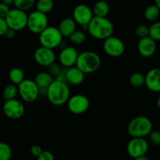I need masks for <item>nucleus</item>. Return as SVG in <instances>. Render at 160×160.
<instances>
[{
  "label": "nucleus",
  "mask_w": 160,
  "mask_h": 160,
  "mask_svg": "<svg viewBox=\"0 0 160 160\" xmlns=\"http://www.w3.org/2000/svg\"><path fill=\"white\" fill-rule=\"evenodd\" d=\"M87 29L92 38L98 40H105L112 35L114 26L112 21L106 17H93Z\"/></svg>",
  "instance_id": "f257e3e1"
},
{
  "label": "nucleus",
  "mask_w": 160,
  "mask_h": 160,
  "mask_svg": "<svg viewBox=\"0 0 160 160\" xmlns=\"http://www.w3.org/2000/svg\"><path fill=\"white\" fill-rule=\"evenodd\" d=\"M46 97L53 106H59L67 102L70 97V91L67 83L54 80L48 88Z\"/></svg>",
  "instance_id": "f03ea898"
},
{
  "label": "nucleus",
  "mask_w": 160,
  "mask_h": 160,
  "mask_svg": "<svg viewBox=\"0 0 160 160\" xmlns=\"http://www.w3.org/2000/svg\"><path fill=\"white\" fill-rule=\"evenodd\" d=\"M101 63V58L97 53L92 51H85L78 55L75 67L86 74L98 70Z\"/></svg>",
  "instance_id": "7ed1b4c3"
},
{
  "label": "nucleus",
  "mask_w": 160,
  "mask_h": 160,
  "mask_svg": "<svg viewBox=\"0 0 160 160\" xmlns=\"http://www.w3.org/2000/svg\"><path fill=\"white\" fill-rule=\"evenodd\" d=\"M128 133L132 138H144L149 135L152 131V123L146 117L140 116L134 117L128 125Z\"/></svg>",
  "instance_id": "20e7f679"
},
{
  "label": "nucleus",
  "mask_w": 160,
  "mask_h": 160,
  "mask_svg": "<svg viewBox=\"0 0 160 160\" xmlns=\"http://www.w3.org/2000/svg\"><path fill=\"white\" fill-rule=\"evenodd\" d=\"M62 38L58 28L48 26L39 34V42L41 46L53 50L61 45Z\"/></svg>",
  "instance_id": "39448f33"
},
{
  "label": "nucleus",
  "mask_w": 160,
  "mask_h": 160,
  "mask_svg": "<svg viewBox=\"0 0 160 160\" xmlns=\"http://www.w3.org/2000/svg\"><path fill=\"white\" fill-rule=\"evenodd\" d=\"M48 20L47 15L35 10L28 15L27 28L31 32L40 34L47 27H48Z\"/></svg>",
  "instance_id": "423d86ee"
},
{
  "label": "nucleus",
  "mask_w": 160,
  "mask_h": 160,
  "mask_svg": "<svg viewBox=\"0 0 160 160\" xmlns=\"http://www.w3.org/2000/svg\"><path fill=\"white\" fill-rule=\"evenodd\" d=\"M18 94L26 102H33L39 96V89L34 81L24 79L18 84Z\"/></svg>",
  "instance_id": "0eeeda50"
},
{
  "label": "nucleus",
  "mask_w": 160,
  "mask_h": 160,
  "mask_svg": "<svg viewBox=\"0 0 160 160\" xmlns=\"http://www.w3.org/2000/svg\"><path fill=\"white\" fill-rule=\"evenodd\" d=\"M8 28L13 31H21L27 28L28 23V14L24 11L17 9H10L5 18Z\"/></svg>",
  "instance_id": "6e6552de"
},
{
  "label": "nucleus",
  "mask_w": 160,
  "mask_h": 160,
  "mask_svg": "<svg viewBox=\"0 0 160 160\" xmlns=\"http://www.w3.org/2000/svg\"><path fill=\"white\" fill-rule=\"evenodd\" d=\"M103 50L111 57H120L125 52V45L123 41L115 36H111L105 39L103 42Z\"/></svg>",
  "instance_id": "1a4fd4ad"
},
{
  "label": "nucleus",
  "mask_w": 160,
  "mask_h": 160,
  "mask_svg": "<svg viewBox=\"0 0 160 160\" xmlns=\"http://www.w3.org/2000/svg\"><path fill=\"white\" fill-rule=\"evenodd\" d=\"M67 103L70 112L75 115L84 113L87 112L90 106V102L88 97L80 94L70 97Z\"/></svg>",
  "instance_id": "9d476101"
},
{
  "label": "nucleus",
  "mask_w": 160,
  "mask_h": 160,
  "mask_svg": "<svg viewBox=\"0 0 160 160\" xmlns=\"http://www.w3.org/2000/svg\"><path fill=\"white\" fill-rule=\"evenodd\" d=\"M148 150V144L145 138H132L127 145V152L131 157L135 158L145 156Z\"/></svg>",
  "instance_id": "9b49d317"
},
{
  "label": "nucleus",
  "mask_w": 160,
  "mask_h": 160,
  "mask_svg": "<svg viewBox=\"0 0 160 160\" xmlns=\"http://www.w3.org/2000/svg\"><path fill=\"white\" fill-rule=\"evenodd\" d=\"M3 112L8 118L17 120L23 116L25 107L21 102L14 98L5 102L3 105Z\"/></svg>",
  "instance_id": "f8f14e48"
},
{
  "label": "nucleus",
  "mask_w": 160,
  "mask_h": 160,
  "mask_svg": "<svg viewBox=\"0 0 160 160\" xmlns=\"http://www.w3.org/2000/svg\"><path fill=\"white\" fill-rule=\"evenodd\" d=\"M93 17L92 9L85 4L78 5L73 11V19L77 24L86 28Z\"/></svg>",
  "instance_id": "ddd939ff"
},
{
  "label": "nucleus",
  "mask_w": 160,
  "mask_h": 160,
  "mask_svg": "<svg viewBox=\"0 0 160 160\" xmlns=\"http://www.w3.org/2000/svg\"><path fill=\"white\" fill-rule=\"evenodd\" d=\"M34 59L38 65L48 67L56 60V53L52 49L40 46L34 51Z\"/></svg>",
  "instance_id": "4468645a"
},
{
  "label": "nucleus",
  "mask_w": 160,
  "mask_h": 160,
  "mask_svg": "<svg viewBox=\"0 0 160 160\" xmlns=\"http://www.w3.org/2000/svg\"><path fill=\"white\" fill-rule=\"evenodd\" d=\"M78 52L74 47L67 46L62 49L59 55V60L64 68H70L76 65Z\"/></svg>",
  "instance_id": "2eb2a0df"
},
{
  "label": "nucleus",
  "mask_w": 160,
  "mask_h": 160,
  "mask_svg": "<svg viewBox=\"0 0 160 160\" xmlns=\"http://www.w3.org/2000/svg\"><path fill=\"white\" fill-rule=\"evenodd\" d=\"M145 85L153 92H160V68H152L145 76Z\"/></svg>",
  "instance_id": "dca6fc26"
},
{
  "label": "nucleus",
  "mask_w": 160,
  "mask_h": 160,
  "mask_svg": "<svg viewBox=\"0 0 160 160\" xmlns=\"http://www.w3.org/2000/svg\"><path fill=\"white\" fill-rule=\"evenodd\" d=\"M138 50L139 54L145 58H149L155 54L156 51V42L149 37L139 39L138 43Z\"/></svg>",
  "instance_id": "f3484780"
},
{
  "label": "nucleus",
  "mask_w": 160,
  "mask_h": 160,
  "mask_svg": "<svg viewBox=\"0 0 160 160\" xmlns=\"http://www.w3.org/2000/svg\"><path fill=\"white\" fill-rule=\"evenodd\" d=\"M54 81V78L50 75L48 72H40L38 73L34 79V82L38 85L39 89V95L46 96L48 88L51 85Z\"/></svg>",
  "instance_id": "a211bd4d"
},
{
  "label": "nucleus",
  "mask_w": 160,
  "mask_h": 160,
  "mask_svg": "<svg viewBox=\"0 0 160 160\" xmlns=\"http://www.w3.org/2000/svg\"><path fill=\"white\" fill-rule=\"evenodd\" d=\"M58 29L62 37L70 38V36L77 30V23L73 18L66 17L60 21Z\"/></svg>",
  "instance_id": "6ab92c4d"
},
{
  "label": "nucleus",
  "mask_w": 160,
  "mask_h": 160,
  "mask_svg": "<svg viewBox=\"0 0 160 160\" xmlns=\"http://www.w3.org/2000/svg\"><path fill=\"white\" fill-rule=\"evenodd\" d=\"M85 74L78 67H72L67 70V83L73 85H79L84 81Z\"/></svg>",
  "instance_id": "aec40b11"
},
{
  "label": "nucleus",
  "mask_w": 160,
  "mask_h": 160,
  "mask_svg": "<svg viewBox=\"0 0 160 160\" xmlns=\"http://www.w3.org/2000/svg\"><path fill=\"white\" fill-rule=\"evenodd\" d=\"M94 17H106L109 12V6L107 2L104 0H99L94 5L93 9Z\"/></svg>",
  "instance_id": "412c9836"
},
{
  "label": "nucleus",
  "mask_w": 160,
  "mask_h": 160,
  "mask_svg": "<svg viewBox=\"0 0 160 160\" xmlns=\"http://www.w3.org/2000/svg\"><path fill=\"white\" fill-rule=\"evenodd\" d=\"M9 78L12 84L18 85L25 79L24 72L19 67H14L9 71Z\"/></svg>",
  "instance_id": "4be33fe9"
},
{
  "label": "nucleus",
  "mask_w": 160,
  "mask_h": 160,
  "mask_svg": "<svg viewBox=\"0 0 160 160\" xmlns=\"http://www.w3.org/2000/svg\"><path fill=\"white\" fill-rule=\"evenodd\" d=\"M160 14V9L156 5H151L145 9L144 16L148 21H155L158 19Z\"/></svg>",
  "instance_id": "5701e85b"
},
{
  "label": "nucleus",
  "mask_w": 160,
  "mask_h": 160,
  "mask_svg": "<svg viewBox=\"0 0 160 160\" xmlns=\"http://www.w3.org/2000/svg\"><path fill=\"white\" fill-rule=\"evenodd\" d=\"M54 6L52 0H38L36 2V9L38 12L47 14L51 12Z\"/></svg>",
  "instance_id": "b1692460"
},
{
  "label": "nucleus",
  "mask_w": 160,
  "mask_h": 160,
  "mask_svg": "<svg viewBox=\"0 0 160 160\" xmlns=\"http://www.w3.org/2000/svg\"><path fill=\"white\" fill-rule=\"evenodd\" d=\"M129 82L133 87L140 88L145 84V76L142 73L134 72L130 76Z\"/></svg>",
  "instance_id": "393cba45"
},
{
  "label": "nucleus",
  "mask_w": 160,
  "mask_h": 160,
  "mask_svg": "<svg viewBox=\"0 0 160 160\" xmlns=\"http://www.w3.org/2000/svg\"><path fill=\"white\" fill-rule=\"evenodd\" d=\"M18 94L17 87L13 84H8L3 90V98L6 101L14 99Z\"/></svg>",
  "instance_id": "a878e982"
},
{
  "label": "nucleus",
  "mask_w": 160,
  "mask_h": 160,
  "mask_svg": "<svg viewBox=\"0 0 160 160\" xmlns=\"http://www.w3.org/2000/svg\"><path fill=\"white\" fill-rule=\"evenodd\" d=\"M35 4V0H14L13 5L16 9L22 11L29 10Z\"/></svg>",
  "instance_id": "bb28decb"
},
{
  "label": "nucleus",
  "mask_w": 160,
  "mask_h": 160,
  "mask_svg": "<svg viewBox=\"0 0 160 160\" xmlns=\"http://www.w3.org/2000/svg\"><path fill=\"white\" fill-rule=\"evenodd\" d=\"M12 157V149L8 144L0 142V160H9Z\"/></svg>",
  "instance_id": "cd10ccee"
},
{
  "label": "nucleus",
  "mask_w": 160,
  "mask_h": 160,
  "mask_svg": "<svg viewBox=\"0 0 160 160\" xmlns=\"http://www.w3.org/2000/svg\"><path fill=\"white\" fill-rule=\"evenodd\" d=\"M70 40L74 45H81L86 40V35L82 31L76 30L70 36Z\"/></svg>",
  "instance_id": "c85d7f7f"
},
{
  "label": "nucleus",
  "mask_w": 160,
  "mask_h": 160,
  "mask_svg": "<svg viewBox=\"0 0 160 160\" xmlns=\"http://www.w3.org/2000/svg\"><path fill=\"white\" fill-rule=\"evenodd\" d=\"M148 37L151 38L155 42L160 41V22H155L149 27Z\"/></svg>",
  "instance_id": "c756f323"
},
{
  "label": "nucleus",
  "mask_w": 160,
  "mask_h": 160,
  "mask_svg": "<svg viewBox=\"0 0 160 160\" xmlns=\"http://www.w3.org/2000/svg\"><path fill=\"white\" fill-rule=\"evenodd\" d=\"M135 34L139 39L144 38L148 37V34H149V28L146 25L141 24L138 25L137 28H135Z\"/></svg>",
  "instance_id": "7c9ffc66"
},
{
  "label": "nucleus",
  "mask_w": 160,
  "mask_h": 160,
  "mask_svg": "<svg viewBox=\"0 0 160 160\" xmlns=\"http://www.w3.org/2000/svg\"><path fill=\"white\" fill-rule=\"evenodd\" d=\"M149 139L152 144L156 146L160 145V131H152L149 134Z\"/></svg>",
  "instance_id": "2f4dec72"
},
{
  "label": "nucleus",
  "mask_w": 160,
  "mask_h": 160,
  "mask_svg": "<svg viewBox=\"0 0 160 160\" xmlns=\"http://www.w3.org/2000/svg\"><path fill=\"white\" fill-rule=\"evenodd\" d=\"M48 73H49L50 75H52L53 78H56V77L59 74L61 70H62V68H61L58 64L55 63V62L52 64V65H50L49 67H48Z\"/></svg>",
  "instance_id": "473e14b6"
},
{
  "label": "nucleus",
  "mask_w": 160,
  "mask_h": 160,
  "mask_svg": "<svg viewBox=\"0 0 160 160\" xmlns=\"http://www.w3.org/2000/svg\"><path fill=\"white\" fill-rule=\"evenodd\" d=\"M38 160H55V157L52 153L49 151H44L42 154L37 158Z\"/></svg>",
  "instance_id": "72a5a7b5"
},
{
  "label": "nucleus",
  "mask_w": 160,
  "mask_h": 160,
  "mask_svg": "<svg viewBox=\"0 0 160 160\" xmlns=\"http://www.w3.org/2000/svg\"><path fill=\"white\" fill-rule=\"evenodd\" d=\"M9 10H10V9H9V6L0 2V17L1 18H6V16L9 13Z\"/></svg>",
  "instance_id": "f704fd0d"
},
{
  "label": "nucleus",
  "mask_w": 160,
  "mask_h": 160,
  "mask_svg": "<svg viewBox=\"0 0 160 160\" xmlns=\"http://www.w3.org/2000/svg\"><path fill=\"white\" fill-rule=\"evenodd\" d=\"M43 152V149L41 146L39 145H33L32 147L31 148V153L34 156V157H38L42 152Z\"/></svg>",
  "instance_id": "c9c22d12"
},
{
  "label": "nucleus",
  "mask_w": 160,
  "mask_h": 160,
  "mask_svg": "<svg viewBox=\"0 0 160 160\" xmlns=\"http://www.w3.org/2000/svg\"><path fill=\"white\" fill-rule=\"evenodd\" d=\"M8 25L4 18L0 17V36L5 35L6 31L8 30Z\"/></svg>",
  "instance_id": "e433bc0d"
},
{
  "label": "nucleus",
  "mask_w": 160,
  "mask_h": 160,
  "mask_svg": "<svg viewBox=\"0 0 160 160\" xmlns=\"http://www.w3.org/2000/svg\"><path fill=\"white\" fill-rule=\"evenodd\" d=\"M15 35H16V31L12 29H9V28H8L6 34H5V36L7 37L8 38H12L15 37Z\"/></svg>",
  "instance_id": "4c0bfd02"
},
{
  "label": "nucleus",
  "mask_w": 160,
  "mask_h": 160,
  "mask_svg": "<svg viewBox=\"0 0 160 160\" xmlns=\"http://www.w3.org/2000/svg\"><path fill=\"white\" fill-rule=\"evenodd\" d=\"M1 2L4 3V4L7 5V6H10V5H13V1L14 0H0Z\"/></svg>",
  "instance_id": "58836bf2"
},
{
  "label": "nucleus",
  "mask_w": 160,
  "mask_h": 160,
  "mask_svg": "<svg viewBox=\"0 0 160 160\" xmlns=\"http://www.w3.org/2000/svg\"><path fill=\"white\" fill-rule=\"evenodd\" d=\"M134 160H150V159H149V158H148V156H146V155H145V156H139V157L135 158Z\"/></svg>",
  "instance_id": "ea45409f"
},
{
  "label": "nucleus",
  "mask_w": 160,
  "mask_h": 160,
  "mask_svg": "<svg viewBox=\"0 0 160 160\" xmlns=\"http://www.w3.org/2000/svg\"><path fill=\"white\" fill-rule=\"evenodd\" d=\"M155 5L160 9V0H155Z\"/></svg>",
  "instance_id": "a19ab883"
},
{
  "label": "nucleus",
  "mask_w": 160,
  "mask_h": 160,
  "mask_svg": "<svg viewBox=\"0 0 160 160\" xmlns=\"http://www.w3.org/2000/svg\"><path fill=\"white\" fill-rule=\"evenodd\" d=\"M156 103H157V106H158V108H159V109H160V96L159 97V98H158L157 102H156Z\"/></svg>",
  "instance_id": "79ce46f5"
}]
</instances>
